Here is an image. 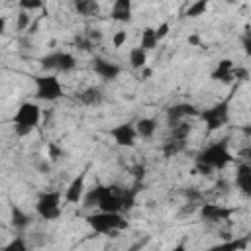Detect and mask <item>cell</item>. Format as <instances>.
<instances>
[{"label": "cell", "mask_w": 251, "mask_h": 251, "mask_svg": "<svg viewBox=\"0 0 251 251\" xmlns=\"http://www.w3.org/2000/svg\"><path fill=\"white\" fill-rule=\"evenodd\" d=\"M233 67L235 65H233L231 59H222L218 63V67L214 69V73H212V80H220L224 84L233 82Z\"/></svg>", "instance_id": "cell-15"}, {"label": "cell", "mask_w": 251, "mask_h": 251, "mask_svg": "<svg viewBox=\"0 0 251 251\" xmlns=\"http://www.w3.org/2000/svg\"><path fill=\"white\" fill-rule=\"evenodd\" d=\"M29 216L25 214V212H22L20 208H12V226L16 227V229H25L27 226H29Z\"/></svg>", "instance_id": "cell-24"}, {"label": "cell", "mask_w": 251, "mask_h": 251, "mask_svg": "<svg viewBox=\"0 0 251 251\" xmlns=\"http://www.w3.org/2000/svg\"><path fill=\"white\" fill-rule=\"evenodd\" d=\"M169 31H171V24L169 22H163L157 29H155V33H157V39L161 41V39H165L167 35H169Z\"/></svg>", "instance_id": "cell-35"}, {"label": "cell", "mask_w": 251, "mask_h": 251, "mask_svg": "<svg viewBox=\"0 0 251 251\" xmlns=\"http://www.w3.org/2000/svg\"><path fill=\"white\" fill-rule=\"evenodd\" d=\"M86 224L96 231V233H118L122 229H127V222L124 220V216L120 212H104L98 210L94 214L86 216Z\"/></svg>", "instance_id": "cell-2"}, {"label": "cell", "mask_w": 251, "mask_h": 251, "mask_svg": "<svg viewBox=\"0 0 251 251\" xmlns=\"http://www.w3.org/2000/svg\"><path fill=\"white\" fill-rule=\"evenodd\" d=\"M196 159L202 161V163H208L214 171H218V169L222 171L233 161V157H231V153L227 149V139H222V141H216V143L208 145L206 149H202L198 153Z\"/></svg>", "instance_id": "cell-5"}, {"label": "cell", "mask_w": 251, "mask_h": 251, "mask_svg": "<svg viewBox=\"0 0 251 251\" xmlns=\"http://www.w3.org/2000/svg\"><path fill=\"white\" fill-rule=\"evenodd\" d=\"M241 131H243V135H245V137H251V124L243 126V127H241Z\"/></svg>", "instance_id": "cell-43"}, {"label": "cell", "mask_w": 251, "mask_h": 251, "mask_svg": "<svg viewBox=\"0 0 251 251\" xmlns=\"http://www.w3.org/2000/svg\"><path fill=\"white\" fill-rule=\"evenodd\" d=\"M57 59H59V51H57V53H49V55L41 57V59H39L41 69H45V71H53V69H57Z\"/></svg>", "instance_id": "cell-26"}, {"label": "cell", "mask_w": 251, "mask_h": 251, "mask_svg": "<svg viewBox=\"0 0 251 251\" xmlns=\"http://www.w3.org/2000/svg\"><path fill=\"white\" fill-rule=\"evenodd\" d=\"M75 43H76V49H80V51H92L94 49V41L88 35H76Z\"/></svg>", "instance_id": "cell-27"}, {"label": "cell", "mask_w": 251, "mask_h": 251, "mask_svg": "<svg viewBox=\"0 0 251 251\" xmlns=\"http://www.w3.org/2000/svg\"><path fill=\"white\" fill-rule=\"evenodd\" d=\"M29 25H31V16H29L27 10H22V12L16 16V29H18V31H25Z\"/></svg>", "instance_id": "cell-25"}, {"label": "cell", "mask_w": 251, "mask_h": 251, "mask_svg": "<svg viewBox=\"0 0 251 251\" xmlns=\"http://www.w3.org/2000/svg\"><path fill=\"white\" fill-rule=\"evenodd\" d=\"M35 212L39 214V218H43V220H47V222L59 220V218H61V192H59V190L43 192V194L37 198Z\"/></svg>", "instance_id": "cell-6"}, {"label": "cell", "mask_w": 251, "mask_h": 251, "mask_svg": "<svg viewBox=\"0 0 251 251\" xmlns=\"http://www.w3.org/2000/svg\"><path fill=\"white\" fill-rule=\"evenodd\" d=\"M247 243H249V235H245V237H241V239L227 241V243H224L222 247H227V249H245V247H247Z\"/></svg>", "instance_id": "cell-31"}, {"label": "cell", "mask_w": 251, "mask_h": 251, "mask_svg": "<svg viewBox=\"0 0 251 251\" xmlns=\"http://www.w3.org/2000/svg\"><path fill=\"white\" fill-rule=\"evenodd\" d=\"M184 194H186V198H188V200H198V198H200V192H198V190H194V188H188Z\"/></svg>", "instance_id": "cell-39"}, {"label": "cell", "mask_w": 251, "mask_h": 251, "mask_svg": "<svg viewBox=\"0 0 251 251\" xmlns=\"http://www.w3.org/2000/svg\"><path fill=\"white\" fill-rule=\"evenodd\" d=\"M86 35H88V37H90V39H92V41H94V43H96V41H100V39H102V33H100V31H98V29H88V33H86Z\"/></svg>", "instance_id": "cell-38"}, {"label": "cell", "mask_w": 251, "mask_h": 251, "mask_svg": "<svg viewBox=\"0 0 251 251\" xmlns=\"http://www.w3.org/2000/svg\"><path fill=\"white\" fill-rule=\"evenodd\" d=\"M192 116H200V112L188 104V102H180V104H175L167 110V120L169 124H176V122H182L186 118H192Z\"/></svg>", "instance_id": "cell-10"}, {"label": "cell", "mask_w": 251, "mask_h": 251, "mask_svg": "<svg viewBox=\"0 0 251 251\" xmlns=\"http://www.w3.org/2000/svg\"><path fill=\"white\" fill-rule=\"evenodd\" d=\"M25 249H27V245H25V241H24L22 235H18L14 241H10L6 245V251H25Z\"/></svg>", "instance_id": "cell-29"}, {"label": "cell", "mask_w": 251, "mask_h": 251, "mask_svg": "<svg viewBox=\"0 0 251 251\" xmlns=\"http://www.w3.org/2000/svg\"><path fill=\"white\" fill-rule=\"evenodd\" d=\"M126 41H127V33H126V29H118V31L112 35V45H114L116 49H120Z\"/></svg>", "instance_id": "cell-30"}, {"label": "cell", "mask_w": 251, "mask_h": 251, "mask_svg": "<svg viewBox=\"0 0 251 251\" xmlns=\"http://www.w3.org/2000/svg\"><path fill=\"white\" fill-rule=\"evenodd\" d=\"M239 157H241V159H247V161H249V159H251V145H249V147H243V149L239 151Z\"/></svg>", "instance_id": "cell-40"}, {"label": "cell", "mask_w": 251, "mask_h": 251, "mask_svg": "<svg viewBox=\"0 0 251 251\" xmlns=\"http://www.w3.org/2000/svg\"><path fill=\"white\" fill-rule=\"evenodd\" d=\"M208 4H210V0H194V2L186 8L184 16H186V18H192V20H194V18H200V16L206 14Z\"/></svg>", "instance_id": "cell-22"}, {"label": "cell", "mask_w": 251, "mask_h": 251, "mask_svg": "<svg viewBox=\"0 0 251 251\" xmlns=\"http://www.w3.org/2000/svg\"><path fill=\"white\" fill-rule=\"evenodd\" d=\"M6 29V18H0V33H4Z\"/></svg>", "instance_id": "cell-44"}, {"label": "cell", "mask_w": 251, "mask_h": 251, "mask_svg": "<svg viewBox=\"0 0 251 251\" xmlns=\"http://www.w3.org/2000/svg\"><path fill=\"white\" fill-rule=\"evenodd\" d=\"M157 43H159V39H157L155 29H153V27H145L143 33H141V43H139V45H141L145 51H151V49L157 47Z\"/></svg>", "instance_id": "cell-23"}, {"label": "cell", "mask_w": 251, "mask_h": 251, "mask_svg": "<svg viewBox=\"0 0 251 251\" xmlns=\"http://www.w3.org/2000/svg\"><path fill=\"white\" fill-rule=\"evenodd\" d=\"M233 80H237V82L249 80V71L245 67H233Z\"/></svg>", "instance_id": "cell-32"}, {"label": "cell", "mask_w": 251, "mask_h": 251, "mask_svg": "<svg viewBox=\"0 0 251 251\" xmlns=\"http://www.w3.org/2000/svg\"><path fill=\"white\" fill-rule=\"evenodd\" d=\"M235 210L233 208H226L222 204H202L200 208V216L204 222H210V224H216V222H226L229 220V216L233 214Z\"/></svg>", "instance_id": "cell-9"}, {"label": "cell", "mask_w": 251, "mask_h": 251, "mask_svg": "<svg viewBox=\"0 0 251 251\" xmlns=\"http://www.w3.org/2000/svg\"><path fill=\"white\" fill-rule=\"evenodd\" d=\"M145 63H147V51H145L141 45L133 47V49L129 51V67L141 71V69L145 67Z\"/></svg>", "instance_id": "cell-19"}, {"label": "cell", "mask_w": 251, "mask_h": 251, "mask_svg": "<svg viewBox=\"0 0 251 251\" xmlns=\"http://www.w3.org/2000/svg\"><path fill=\"white\" fill-rule=\"evenodd\" d=\"M84 178H86V173H80L71 180L69 188L65 190V200L69 204H78L84 198Z\"/></svg>", "instance_id": "cell-12"}, {"label": "cell", "mask_w": 251, "mask_h": 251, "mask_svg": "<svg viewBox=\"0 0 251 251\" xmlns=\"http://www.w3.org/2000/svg\"><path fill=\"white\" fill-rule=\"evenodd\" d=\"M92 69H94V73H96L100 78H104V80H114V78H118V75L122 73V69H120L116 63H110V61H106V59H102V57H94Z\"/></svg>", "instance_id": "cell-11"}, {"label": "cell", "mask_w": 251, "mask_h": 251, "mask_svg": "<svg viewBox=\"0 0 251 251\" xmlns=\"http://www.w3.org/2000/svg\"><path fill=\"white\" fill-rule=\"evenodd\" d=\"M131 173H133V176L139 180V178H143V176H145V167H143V165H135V167L131 169Z\"/></svg>", "instance_id": "cell-37"}, {"label": "cell", "mask_w": 251, "mask_h": 251, "mask_svg": "<svg viewBox=\"0 0 251 251\" xmlns=\"http://www.w3.org/2000/svg\"><path fill=\"white\" fill-rule=\"evenodd\" d=\"M188 43H190V45H194V47H204V43H202V39H200V35H198V33L188 35Z\"/></svg>", "instance_id": "cell-36"}, {"label": "cell", "mask_w": 251, "mask_h": 251, "mask_svg": "<svg viewBox=\"0 0 251 251\" xmlns=\"http://www.w3.org/2000/svg\"><path fill=\"white\" fill-rule=\"evenodd\" d=\"M22 10L33 12V10H41L43 8V0H18Z\"/></svg>", "instance_id": "cell-28"}, {"label": "cell", "mask_w": 251, "mask_h": 251, "mask_svg": "<svg viewBox=\"0 0 251 251\" xmlns=\"http://www.w3.org/2000/svg\"><path fill=\"white\" fill-rule=\"evenodd\" d=\"M37 169H39L41 173H47V171L51 169V165H49L47 161H41V163H37Z\"/></svg>", "instance_id": "cell-41"}, {"label": "cell", "mask_w": 251, "mask_h": 251, "mask_svg": "<svg viewBox=\"0 0 251 251\" xmlns=\"http://www.w3.org/2000/svg\"><path fill=\"white\" fill-rule=\"evenodd\" d=\"M76 69V59L67 53V51H59V59H57V71L61 73H71Z\"/></svg>", "instance_id": "cell-20"}, {"label": "cell", "mask_w": 251, "mask_h": 251, "mask_svg": "<svg viewBox=\"0 0 251 251\" xmlns=\"http://www.w3.org/2000/svg\"><path fill=\"white\" fill-rule=\"evenodd\" d=\"M233 94H235V88H231V92H229L227 98H224L222 102L214 104L212 108L200 112V120L206 124L208 131H216V129L224 127L229 122V102H231Z\"/></svg>", "instance_id": "cell-4"}, {"label": "cell", "mask_w": 251, "mask_h": 251, "mask_svg": "<svg viewBox=\"0 0 251 251\" xmlns=\"http://www.w3.org/2000/svg\"><path fill=\"white\" fill-rule=\"evenodd\" d=\"M73 8L78 16L90 18L98 12V2L96 0H73Z\"/></svg>", "instance_id": "cell-18"}, {"label": "cell", "mask_w": 251, "mask_h": 251, "mask_svg": "<svg viewBox=\"0 0 251 251\" xmlns=\"http://www.w3.org/2000/svg\"><path fill=\"white\" fill-rule=\"evenodd\" d=\"M151 76V69H147V67H143L141 69V80H147Z\"/></svg>", "instance_id": "cell-42"}, {"label": "cell", "mask_w": 251, "mask_h": 251, "mask_svg": "<svg viewBox=\"0 0 251 251\" xmlns=\"http://www.w3.org/2000/svg\"><path fill=\"white\" fill-rule=\"evenodd\" d=\"M135 129H137V135H139V137L149 139V137H153L155 131H157V120H155V118H141V120H137Z\"/></svg>", "instance_id": "cell-17"}, {"label": "cell", "mask_w": 251, "mask_h": 251, "mask_svg": "<svg viewBox=\"0 0 251 251\" xmlns=\"http://www.w3.org/2000/svg\"><path fill=\"white\" fill-rule=\"evenodd\" d=\"M245 31H247V33L241 37V45H243V53H245L247 57H251V29L247 27Z\"/></svg>", "instance_id": "cell-34"}, {"label": "cell", "mask_w": 251, "mask_h": 251, "mask_svg": "<svg viewBox=\"0 0 251 251\" xmlns=\"http://www.w3.org/2000/svg\"><path fill=\"white\" fill-rule=\"evenodd\" d=\"M78 100L84 106H98V104H102L104 94H102V90L98 86H90V88H86V90H82L78 94Z\"/></svg>", "instance_id": "cell-16"}, {"label": "cell", "mask_w": 251, "mask_h": 251, "mask_svg": "<svg viewBox=\"0 0 251 251\" xmlns=\"http://www.w3.org/2000/svg\"><path fill=\"white\" fill-rule=\"evenodd\" d=\"M47 157H49L51 161H57L59 157H63V149L57 147L55 143H49V145H47Z\"/></svg>", "instance_id": "cell-33"}, {"label": "cell", "mask_w": 251, "mask_h": 251, "mask_svg": "<svg viewBox=\"0 0 251 251\" xmlns=\"http://www.w3.org/2000/svg\"><path fill=\"white\" fill-rule=\"evenodd\" d=\"M39 120H41V108L35 102H24L16 110V116H14V131H16V135L24 137V135L31 133L37 127Z\"/></svg>", "instance_id": "cell-3"}, {"label": "cell", "mask_w": 251, "mask_h": 251, "mask_svg": "<svg viewBox=\"0 0 251 251\" xmlns=\"http://www.w3.org/2000/svg\"><path fill=\"white\" fill-rule=\"evenodd\" d=\"M235 186L239 188V192L243 196L251 198V165L241 163L235 169Z\"/></svg>", "instance_id": "cell-13"}, {"label": "cell", "mask_w": 251, "mask_h": 251, "mask_svg": "<svg viewBox=\"0 0 251 251\" xmlns=\"http://www.w3.org/2000/svg\"><path fill=\"white\" fill-rule=\"evenodd\" d=\"M110 135H112V139H114L120 147H133V145H135V139H137V129H135L133 124L124 122V124L112 127V129H110Z\"/></svg>", "instance_id": "cell-8"}, {"label": "cell", "mask_w": 251, "mask_h": 251, "mask_svg": "<svg viewBox=\"0 0 251 251\" xmlns=\"http://www.w3.org/2000/svg\"><path fill=\"white\" fill-rule=\"evenodd\" d=\"M184 147H186V141H184V139L167 137V141H165V145H163V153H165V157H173V155L184 151Z\"/></svg>", "instance_id": "cell-21"}, {"label": "cell", "mask_w": 251, "mask_h": 251, "mask_svg": "<svg viewBox=\"0 0 251 251\" xmlns=\"http://www.w3.org/2000/svg\"><path fill=\"white\" fill-rule=\"evenodd\" d=\"M110 18L114 22H122V24L131 22V0H114Z\"/></svg>", "instance_id": "cell-14"}, {"label": "cell", "mask_w": 251, "mask_h": 251, "mask_svg": "<svg viewBox=\"0 0 251 251\" xmlns=\"http://www.w3.org/2000/svg\"><path fill=\"white\" fill-rule=\"evenodd\" d=\"M63 84L55 75L35 76V96L45 102H55L63 96Z\"/></svg>", "instance_id": "cell-7"}, {"label": "cell", "mask_w": 251, "mask_h": 251, "mask_svg": "<svg viewBox=\"0 0 251 251\" xmlns=\"http://www.w3.org/2000/svg\"><path fill=\"white\" fill-rule=\"evenodd\" d=\"M122 192L124 190H120L118 186H96L82 200L86 208L96 206L98 210H104V212H122L124 210Z\"/></svg>", "instance_id": "cell-1"}]
</instances>
